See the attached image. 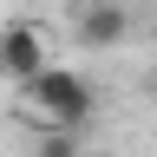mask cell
Masks as SVG:
<instances>
[{"mask_svg":"<svg viewBox=\"0 0 157 157\" xmlns=\"http://www.w3.org/2000/svg\"><path fill=\"white\" fill-rule=\"evenodd\" d=\"M26 105H33L39 118H46L52 131H78V124L92 118V85H85L78 72L52 66L46 78H33V85H26Z\"/></svg>","mask_w":157,"mask_h":157,"instance_id":"6da1fadb","label":"cell"},{"mask_svg":"<svg viewBox=\"0 0 157 157\" xmlns=\"http://www.w3.org/2000/svg\"><path fill=\"white\" fill-rule=\"evenodd\" d=\"M46 39L39 26H0V78H13L20 92L33 85V78H46Z\"/></svg>","mask_w":157,"mask_h":157,"instance_id":"7a4b0ae2","label":"cell"},{"mask_svg":"<svg viewBox=\"0 0 157 157\" xmlns=\"http://www.w3.org/2000/svg\"><path fill=\"white\" fill-rule=\"evenodd\" d=\"M78 46H92V52H111V46H124V33H131V13L118 7V0H92V7H78Z\"/></svg>","mask_w":157,"mask_h":157,"instance_id":"3957f363","label":"cell"},{"mask_svg":"<svg viewBox=\"0 0 157 157\" xmlns=\"http://www.w3.org/2000/svg\"><path fill=\"white\" fill-rule=\"evenodd\" d=\"M39 157H78L72 131H46V137H39Z\"/></svg>","mask_w":157,"mask_h":157,"instance_id":"277c9868","label":"cell"},{"mask_svg":"<svg viewBox=\"0 0 157 157\" xmlns=\"http://www.w3.org/2000/svg\"><path fill=\"white\" fill-rule=\"evenodd\" d=\"M151 20H157V7H151Z\"/></svg>","mask_w":157,"mask_h":157,"instance_id":"5b68a950","label":"cell"}]
</instances>
